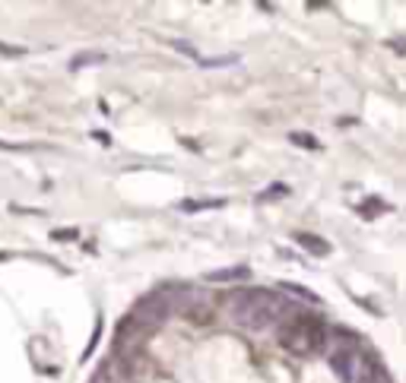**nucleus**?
I'll use <instances>...</instances> for the list:
<instances>
[{
    "mask_svg": "<svg viewBox=\"0 0 406 383\" xmlns=\"http://www.w3.org/2000/svg\"><path fill=\"white\" fill-rule=\"evenodd\" d=\"M92 383H108V374H95L92 377Z\"/></svg>",
    "mask_w": 406,
    "mask_h": 383,
    "instance_id": "f8f14e48",
    "label": "nucleus"
},
{
    "mask_svg": "<svg viewBox=\"0 0 406 383\" xmlns=\"http://www.w3.org/2000/svg\"><path fill=\"white\" fill-rule=\"evenodd\" d=\"M292 143H299V146H315V139H311V137H302V133H292Z\"/></svg>",
    "mask_w": 406,
    "mask_h": 383,
    "instance_id": "9b49d317",
    "label": "nucleus"
},
{
    "mask_svg": "<svg viewBox=\"0 0 406 383\" xmlns=\"http://www.w3.org/2000/svg\"><path fill=\"white\" fill-rule=\"evenodd\" d=\"M282 307V294L267 292V288H248V298H245V314H241L238 323L248 326V329H267L280 320Z\"/></svg>",
    "mask_w": 406,
    "mask_h": 383,
    "instance_id": "f257e3e1",
    "label": "nucleus"
},
{
    "mask_svg": "<svg viewBox=\"0 0 406 383\" xmlns=\"http://www.w3.org/2000/svg\"><path fill=\"white\" fill-rule=\"evenodd\" d=\"M241 279H248V266H232V269L207 272V282H241Z\"/></svg>",
    "mask_w": 406,
    "mask_h": 383,
    "instance_id": "39448f33",
    "label": "nucleus"
},
{
    "mask_svg": "<svg viewBox=\"0 0 406 383\" xmlns=\"http://www.w3.org/2000/svg\"><path fill=\"white\" fill-rule=\"evenodd\" d=\"M299 244H302V247H308L311 253H317V257H324V253L330 251V247L321 244V237H315V235H299Z\"/></svg>",
    "mask_w": 406,
    "mask_h": 383,
    "instance_id": "423d86ee",
    "label": "nucleus"
},
{
    "mask_svg": "<svg viewBox=\"0 0 406 383\" xmlns=\"http://www.w3.org/2000/svg\"><path fill=\"white\" fill-rule=\"evenodd\" d=\"M238 58H213V60H203V67H223V64H235Z\"/></svg>",
    "mask_w": 406,
    "mask_h": 383,
    "instance_id": "9d476101",
    "label": "nucleus"
},
{
    "mask_svg": "<svg viewBox=\"0 0 406 383\" xmlns=\"http://www.w3.org/2000/svg\"><path fill=\"white\" fill-rule=\"evenodd\" d=\"M333 367H337V374L346 383H378V367H374V361L359 349L349 351L346 358L333 361Z\"/></svg>",
    "mask_w": 406,
    "mask_h": 383,
    "instance_id": "7ed1b4c3",
    "label": "nucleus"
},
{
    "mask_svg": "<svg viewBox=\"0 0 406 383\" xmlns=\"http://www.w3.org/2000/svg\"><path fill=\"white\" fill-rule=\"evenodd\" d=\"M286 292H292L295 294V298H305V301H311V304H317V294L315 292H308V288H302V286H289V282H286Z\"/></svg>",
    "mask_w": 406,
    "mask_h": 383,
    "instance_id": "0eeeda50",
    "label": "nucleus"
},
{
    "mask_svg": "<svg viewBox=\"0 0 406 383\" xmlns=\"http://www.w3.org/2000/svg\"><path fill=\"white\" fill-rule=\"evenodd\" d=\"M168 314V294L166 292H153L146 298H140V304L133 307V323H143V326H159Z\"/></svg>",
    "mask_w": 406,
    "mask_h": 383,
    "instance_id": "20e7f679",
    "label": "nucleus"
},
{
    "mask_svg": "<svg viewBox=\"0 0 406 383\" xmlns=\"http://www.w3.org/2000/svg\"><path fill=\"white\" fill-rule=\"evenodd\" d=\"M89 60H105L102 54H80V58H74V67H86Z\"/></svg>",
    "mask_w": 406,
    "mask_h": 383,
    "instance_id": "1a4fd4ad",
    "label": "nucleus"
},
{
    "mask_svg": "<svg viewBox=\"0 0 406 383\" xmlns=\"http://www.w3.org/2000/svg\"><path fill=\"white\" fill-rule=\"evenodd\" d=\"M54 237H58V241H76V229H60V231H54Z\"/></svg>",
    "mask_w": 406,
    "mask_h": 383,
    "instance_id": "6e6552de",
    "label": "nucleus"
},
{
    "mask_svg": "<svg viewBox=\"0 0 406 383\" xmlns=\"http://www.w3.org/2000/svg\"><path fill=\"white\" fill-rule=\"evenodd\" d=\"M324 343H327V329L308 317L286 320V323L280 326V345L295 351V355H308V351L321 349Z\"/></svg>",
    "mask_w": 406,
    "mask_h": 383,
    "instance_id": "f03ea898",
    "label": "nucleus"
}]
</instances>
